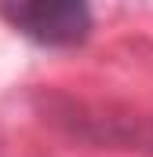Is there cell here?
I'll list each match as a JSON object with an SVG mask.
<instances>
[{
    "label": "cell",
    "mask_w": 153,
    "mask_h": 157,
    "mask_svg": "<svg viewBox=\"0 0 153 157\" xmlns=\"http://www.w3.org/2000/svg\"><path fill=\"white\" fill-rule=\"evenodd\" d=\"M11 18L40 44H76L91 29L88 0H15Z\"/></svg>",
    "instance_id": "obj_1"
}]
</instances>
